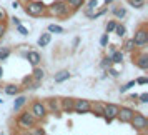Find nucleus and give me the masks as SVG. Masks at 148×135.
Segmentation results:
<instances>
[{
    "label": "nucleus",
    "instance_id": "1",
    "mask_svg": "<svg viewBox=\"0 0 148 135\" xmlns=\"http://www.w3.org/2000/svg\"><path fill=\"white\" fill-rule=\"evenodd\" d=\"M25 14L30 15V17H40V15L47 14V7L43 2H38V0H27Z\"/></svg>",
    "mask_w": 148,
    "mask_h": 135
},
{
    "label": "nucleus",
    "instance_id": "2",
    "mask_svg": "<svg viewBox=\"0 0 148 135\" xmlns=\"http://www.w3.org/2000/svg\"><path fill=\"white\" fill-rule=\"evenodd\" d=\"M70 10L72 8L67 5L65 0H55L50 7H47V14L55 15V17H67L70 14Z\"/></svg>",
    "mask_w": 148,
    "mask_h": 135
},
{
    "label": "nucleus",
    "instance_id": "3",
    "mask_svg": "<svg viewBox=\"0 0 148 135\" xmlns=\"http://www.w3.org/2000/svg\"><path fill=\"white\" fill-rule=\"evenodd\" d=\"M128 123L135 130H138V132H147V128H148V118L143 114H140V112H135L133 117H132V120L128 122Z\"/></svg>",
    "mask_w": 148,
    "mask_h": 135
},
{
    "label": "nucleus",
    "instance_id": "4",
    "mask_svg": "<svg viewBox=\"0 0 148 135\" xmlns=\"http://www.w3.org/2000/svg\"><path fill=\"white\" fill-rule=\"evenodd\" d=\"M37 118L34 117V114L30 112V110H27V112H22L20 115H18V125L20 127H23L25 130H30V128H34L35 125H37Z\"/></svg>",
    "mask_w": 148,
    "mask_h": 135
},
{
    "label": "nucleus",
    "instance_id": "5",
    "mask_svg": "<svg viewBox=\"0 0 148 135\" xmlns=\"http://www.w3.org/2000/svg\"><path fill=\"white\" fill-rule=\"evenodd\" d=\"M133 42H135V45H136V48L145 47V45L148 43V30H147V25H145V23H143L136 32H135Z\"/></svg>",
    "mask_w": 148,
    "mask_h": 135
},
{
    "label": "nucleus",
    "instance_id": "6",
    "mask_svg": "<svg viewBox=\"0 0 148 135\" xmlns=\"http://www.w3.org/2000/svg\"><path fill=\"white\" fill-rule=\"evenodd\" d=\"M30 112L34 114V117L37 118V120H42V118H45L47 117V107H45V103L40 100H35L34 103H32V107H30Z\"/></svg>",
    "mask_w": 148,
    "mask_h": 135
},
{
    "label": "nucleus",
    "instance_id": "7",
    "mask_svg": "<svg viewBox=\"0 0 148 135\" xmlns=\"http://www.w3.org/2000/svg\"><path fill=\"white\" fill-rule=\"evenodd\" d=\"M90 107H92V102L87 98H73V112L75 114H90Z\"/></svg>",
    "mask_w": 148,
    "mask_h": 135
},
{
    "label": "nucleus",
    "instance_id": "8",
    "mask_svg": "<svg viewBox=\"0 0 148 135\" xmlns=\"http://www.w3.org/2000/svg\"><path fill=\"white\" fill-rule=\"evenodd\" d=\"M116 114H118V105H115V103H107L105 107H103V118L107 123H112V122L116 118Z\"/></svg>",
    "mask_w": 148,
    "mask_h": 135
},
{
    "label": "nucleus",
    "instance_id": "9",
    "mask_svg": "<svg viewBox=\"0 0 148 135\" xmlns=\"http://www.w3.org/2000/svg\"><path fill=\"white\" fill-rule=\"evenodd\" d=\"M135 110L132 107H118V114H116V118L121 122V123H128L133 117Z\"/></svg>",
    "mask_w": 148,
    "mask_h": 135
},
{
    "label": "nucleus",
    "instance_id": "10",
    "mask_svg": "<svg viewBox=\"0 0 148 135\" xmlns=\"http://www.w3.org/2000/svg\"><path fill=\"white\" fill-rule=\"evenodd\" d=\"M133 63L140 70H148V54H138V55H133Z\"/></svg>",
    "mask_w": 148,
    "mask_h": 135
},
{
    "label": "nucleus",
    "instance_id": "11",
    "mask_svg": "<svg viewBox=\"0 0 148 135\" xmlns=\"http://www.w3.org/2000/svg\"><path fill=\"white\" fill-rule=\"evenodd\" d=\"M108 57H110V60L113 62V63H123V52L121 50H116V48H110V52H108Z\"/></svg>",
    "mask_w": 148,
    "mask_h": 135
},
{
    "label": "nucleus",
    "instance_id": "12",
    "mask_svg": "<svg viewBox=\"0 0 148 135\" xmlns=\"http://www.w3.org/2000/svg\"><path fill=\"white\" fill-rule=\"evenodd\" d=\"M25 57H27V60L30 62V65H38L40 63V60H42V57H40V54L37 52V50H28L27 54H25Z\"/></svg>",
    "mask_w": 148,
    "mask_h": 135
},
{
    "label": "nucleus",
    "instance_id": "13",
    "mask_svg": "<svg viewBox=\"0 0 148 135\" xmlns=\"http://www.w3.org/2000/svg\"><path fill=\"white\" fill-rule=\"evenodd\" d=\"M45 107H47V112H52V114H58V112H62L60 110V102L57 100V98H50V100H47Z\"/></svg>",
    "mask_w": 148,
    "mask_h": 135
},
{
    "label": "nucleus",
    "instance_id": "14",
    "mask_svg": "<svg viewBox=\"0 0 148 135\" xmlns=\"http://www.w3.org/2000/svg\"><path fill=\"white\" fill-rule=\"evenodd\" d=\"M60 110L65 114H72L73 112V98H63L60 100Z\"/></svg>",
    "mask_w": 148,
    "mask_h": 135
},
{
    "label": "nucleus",
    "instance_id": "15",
    "mask_svg": "<svg viewBox=\"0 0 148 135\" xmlns=\"http://www.w3.org/2000/svg\"><path fill=\"white\" fill-rule=\"evenodd\" d=\"M27 103V97L25 95H15V102H14V112H20L23 105Z\"/></svg>",
    "mask_w": 148,
    "mask_h": 135
},
{
    "label": "nucleus",
    "instance_id": "16",
    "mask_svg": "<svg viewBox=\"0 0 148 135\" xmlns=\"http://www.w3.org/2000/svg\"><path fill=\"white\" fill-rule=\"evenodd\" d=\"M3 92L7 95H10V97H15V95H18L22 92V88L18 87V85H15V83H7V85L3 87Z\"/></svg>",
    "mask_w": 148,
    "mask_h": 135
},
{
    "label": "nucleus",
    "instance_id": "17",
    "mask_svg": "<svg viewBox=\"0 0 148 135\" xmlns=\"http://www.w3.org/2000/svg\"><path fill=\"white\" fill-rule=\"evenodd\" d=\"M70 77H72V75H70L68 70H60V72H57V74L53 75V80H55V83H62V82L68 80Z\"/></svg>",
    "mask_w": 148,
    "mask_h": 135
},
{
    "label": "nucleus",
    "instance_id": "18",
    "mask_svg": "<svg viewBox=\"0 0 148 135\" xmlns=\"http://www.w3.org/2000/svg\"><path fill=\"white\" fill-rule=\"evenodd\" d=\"M103 107H105V103H101V102H95L92 103V107H90V112L97 117H101L103 115Z\"/></svg>",
    "mask_w": 148,
    "mask_h": 135
},
{
    "label": "nucleus",
    "instance_id": "19",
    "mask_svg": "<svg viewBox=\"0 0 148 135\" xmlns=\"http://www.w3.org/2000/svg\"><path fill=\"white\" fill-rule=\"evenodd\" d=\"M50 40H52V34L47 32V34H42L40 37H38L37 43H38V47H47L48 43H50Z\"/></svg>",
    "mask_w": 148,
    "mask_h": 135
},
{
    "label": "nucleus",
    "instance_id": "20",
    "mask_svg": "<svg viewBox=\"0 0 148 135\" xmlns=\"http://www.w3.org/2000/svg\"><path fill=\"white\" fill-rule=\"evenodd\" d=\"M112 14L116 17V19H125L127 17V8H123V7H112Z\"/></svg>",
    "mask_w": 148,
    "mask_h": 135
},
{
    "label": "nucleus",
    "instance_id": "21",
    "mask_svg": "<svg viewBox=\"0 0 148 135\" xmlns=\"http://www.w3.org/2000/svg\"><path fill=\"white\" fill-rule=\"evenodd\" d=\"M32 77H34L35 80L42 82L43 79H45V70H43V68H40L38 65H35V68H34V75H32Z\"/></svg>",
    "mask_w": 148,
    "mask_h": 135
},
{
    "label": "nucleus",
    "instance_id": "22",
    "mask_svg": "<svg viewBox=\"0 0 148 135\" xmlns=\"http://www.w3.org/2000/svg\"><path fill=\"white\" fill-rule=\"evenodd\" d=\"M67 2V5L72 10H78L80 7H83V3H85V0H65Z\"/></svg>",
    "mask_w": 148,
    "mask_h": 135
},
{
    "label": "nucleus",
    "instance_id": "23",
    "mask_svg": "<svg viewBox=\"0 0 148 135\" xmlns=\"http://www.w3.org/2000/svg\"><path fill=\"white\" fill-rule=\"evenodd\" d=\"M135 48H136V45H135L133 39H128V40L123 42V50H125V52H133Z\"/></svg>",
    "mask_w": 148,
    "mask_h": 135
},
{
    "label": "nucleus",
    "instance_id": "24",
    "mask_svg": "<svg viewBox=\"0 0 148 135\" xmlns=\"http://www.w3.org/2000/svg\"><path fill=\"white\" fill-rule=\"evenodd\" d=\"M97 5H98L97 0H90V2H88V7H87V10H85L87 17H92V15H93V10L97 8Z\"/></svg>",
    "mask_w": 148,
    "mask_h": 135
},
{
    "label": "nucleus",
    "instance_id": "25",
    "mask_svg": "<svg viewBox=\"0 0 148 135\" xmlns=\"http://www.w3.org/2000/svg\"><path fill=\"white\" fill-rule=\"evenodd\" d=\"M113 32L118 35V37H125V35H127V27H125L123 23H116V27H115Z\"/></svg>",
    "mask_w": 148,
    "mask_h": 135
},
{
    "label": "nucleus",
    "instance_id": "26",
    "mask_svg": "<svg viewBox=\"0 0 148 135\" xmlns=\"http://www.w3.org/2000/svg\"><path fill=\"white\" fill-rule=\"evenodd\" d=\"M48 32H50V34H63L65 30H63V27L57 25V23H50V25H48Z\"/></svg>",
    "mask_w": 148,
    "mask_h": 135
},
{
    "label": "nucleus",
    "instance_id": "27",
    "mask_svg": "<svg viewBox=\"0 0 148 135\" xmlns=\"http://www.w3.org/2000/svg\"><path fill=\"white\" fill-rule=\"evenodd\" d=\"M128 5L133 8H143L145 7V0H127Z\"/></svg>",
    "mask_w": 148,
    "mask_h": 135
},
{
    "label": "nucleus",
    "instance_id": "28",
    "mask_svg": "<svg viewBox=\"0 0 148 135\" xmlns=\"http://www.w3.org/2000/svg\"><path fill=\"white\" fill-rule=\"evenodd\" d=\"M116 23H118L116 20H110V22L107 23V27H105V32H107V34H113V30H115V27H116Z\"/></svg>",
    "mask_w": 148,
    "mask_h": 135
},
{
    "label": "nucleus",
    "instance_id": "29",
    "mask_svg": "<svg viewBox=\"0 0 148 135\" xmlns=\"http://www.w3.org/2000/svg\"><path fill=\"white\" fill-rule=\"evenodd\" d=\"M10 54H12V52H10V48H0V60H7L8 57H10Z\"/></svg>",
    "mask_w": 148,
    "mask_h": 135
},
{
    "label": "nucleus",
    "instance_id": "30",
    "mask_svg": "<svg viewBox=\"0 0 148 135\" xmlns=\"http://www.w3.org/2000/svg\"><path fill=\"white\" fill-rule=\"evenodd\" d=\"M100 65H101V68H108V67H112V65H113V62L110 60V57H103V60L100 62Z\"/></svg>",
    "mask_w": 148,
    "mask_h": 135
},
{
    "label": "nucleus",
    "instance_id": "31",
    "mask_svg": "<svg viewBox=\"0 0 148 135\" xmlns=\"http://www.w3.org/2000/svg\"><path fill=\"white\" fill-rule=\"evenodd\" d=\"M132 87H135V80H130L128 83L121 85V87H120V94H125V92H127V90H130Z\"/></svg>",
    "mask_w": 148,
    "mask_h": 135
},
{
    "label": "nucleus",
    "instance_id": "32",
    "mask_svg": "<svg viewBox=\"0 0 148 135\" xmlns=\"http://www.w3.org/2000/svg\"><path fill=\"white\" fill-rule=\"evenodd\" d=\"M138 102H140V103H148V94L147 92L138 94Z\"/></svg>",
    "mask_w": 148,
    "mask_h": 135
},
{
    "label": "nucleus",
    "instance_id": "33",
    "mask_svg": "<svg viewBox=\"0 0 148 135\" xmlns=\"http://www.w3.org/2000/svg\"><path fill=\"white\" fill-rule=\"evenodd\" d=\"M5 34H7V23H5V20H3V22H0V39H2Z\"/></svg>",
    "mask_w": 148,
    "mask_h": 135
},
{
    "label": "nucleus",
    "instance_id": "34",
    "mask_svg": "<svg viewBox=\"0 0 148 135\" xmlns=\"http://www.w3.org/2000/svg\"><path fill=\"white\" fill-rule=\"evenodd\" d=\"M108 35H110V34H107V32L101 35V39H100V45H101V47H107V43H108Z\"/></svg>",
    "mask_w": 148,
    "mask_h": 135
},
{
    "label": "nucleus",
    "instance_id": "35",
    "mask_svg": "<svg viewBox=\"0 0 148 135\" xmlns=\"http://www.w3.org/2000/svg\"><path fill=\"white\" fill-rule=\"evenodd\" d=\"M17 32H18L20 35H28V28H25V27L20 23V25H17Z\"/></svg>",
    "mask_w": 148,
    "mask_h": 135
},
{
    "label": "nucleus",
    "instance_id": "36",
    "mask_svg": "<svg viewBox=\"0 0 148 135\" xmlns=\"http://www.w3.org/2000/svg\"><path fill=\"white\" fill-rule=\"evenodd\" d=\"M135 83H138V85H147L148 79H147V77H140V79H136V80H135Z\"/></svg>",
    "mask_w": 148,
    "mask_h": 135
},
{
    "label": "nucleus",
    "instance_id": "37",
    "mask_svg": "<svg viewBox=\"0 0 148 135\" xmlns=\"http://www.w3.org/2000/svg\"><path fill=\"white\" fill-rule=\"evenodd\" d=\"M28 132H30V134H37V135H40V134H45V130H43V128H30Z\"/></svg>",
    "mask_w": 148,
    "mask_h": 135
},
{
    "label": "nucleus",
    "instance_id": "38",
    "mask_svg": "<svg viewBox=\"0 0 148 135\" xmlns=\"http://www.w3.org/2000/svg\"><path fill=\"white\" fill-rule=\"evenodd\" d=\"M107 70H108V74L112 75V77H118V75H120V72H116V70H115L113 67H108Z\"/></svg>",
    "mask_w": 148,
    "mask_h": 135
},
{
    "label": "nucleus",
    "instance_id": "39",
    "mask_svg": "<svg viewBox=\"0 0 148 135\" xmlns=\"http://www.w3.org/2000/svg\"><path fill=\"white\" fill-rule=\"evenodd\" d=\"M128 98H130L132 102H135V103H136V102H138V94H132V95H128Z\"/></svg>",
    "mask_w": 148,
    "mask_h": 135
},
{
    "label": "nucleus",
    "instance_id": "40",
    "mask_svg": "<svg viewBox=\"0 0 148 135\" xmlns=\"http://www.w3.org/2000/svg\"><path fill=\"white\" fill-rule=\"evenodd\" d=\"M10 20H12V23H14L15 27H17V25H20V23H22V22H20V19H17V17H12Z\"/></svg>",
    "mask_w": 148,
    "mask_h": 135
},
{
    "label": "nucleus",
    "instance_id": "41",
    "mask_svg": "<svg viewBox=\"0 0 148 135\" xmlns=\"http://www.w3.org/2000/svg\"><path fill=\"white\" fill-rule=\"evenodd\" d=\"M5 19H7V14H5L3 10H0V22H3Z\"/></svg>",
    "mask_w": 148,
    "mask_h": 135
},
{
    "label": "nucleus",
    "instance_id": "42",
    "mask_svg": "<svg viewBox=\"0 0 148 135\" xmlns=\"http://www.w3.org/2000/svg\"><path fill=\"white\" fill-rule=\"evenodd\" d=\"M12 7H14V8H18V7H20V2H18V0H15L14 3H12Z\"/></svg>",
    "mask_w": 148,
    "mask_h": 135
},
{
    "label": "nucleus",
    "instance_id": "43",
    "mask_svg": "<svg viewBox=\"0 0 148 135\" xmlns=\"http://www.w3.org/2000/svg\"><path fill=\"white\" fill-rule=\"evenodd\" d=\"M2 77H3V68H2V65H0V80H2Z\"/></svg>",
    "mask_w": 148,
    "mask_h": 135
},
{
    "label": "nucleus",
    "instance_id": "44",
    "mask_svg": "<svg viewBox=\"0 0 148 135\" xmlns=\"http://www.w3.org/2000/svg\"><path fill=\"white\" fill-rule=\"evenodd\" d=\"M112 2H115V0H105V3H107V5H108V3H112Z\"/></svg>",
    "mask_w": 148,
    "mask_h": 135
},
{
    "label": "nucleus",
    "instance_id": "45",
    "mask_svg": "<svg viewBox=\"0 0 148 135\" xmlns=\"http://www.w3.org/2000/svg\"><path fill=\"white\" fill-rule=\"evenodd\" d=\"M0 103H2V98H0Z\"/></svg>",
    "mask_w": 148,
    "mask_h": 135
}]
</instances>
